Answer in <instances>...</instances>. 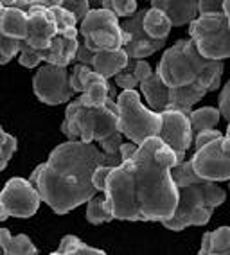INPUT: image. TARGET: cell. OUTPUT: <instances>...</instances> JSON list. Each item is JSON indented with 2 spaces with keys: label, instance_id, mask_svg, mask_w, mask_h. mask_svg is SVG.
<instances>
[{
  "label": "cell",
  "instance_id": "cell-40",
  "mask_svg": "<svg viewBox=\"0 0 230 255\" xmlns=\"http://www.w3.org/2000/svg\"><path fill=\"white\" fill-rule=\"evenodd\" d=\"M133 74L135 78H137L138 85H140V81H144L146 78H149L153 74V69L151 65L147 63V61H144V59H138V61H133Z\"/></svg>",
  "mask_w": 230,
  "mask_h": 255
},
{
  "label": "cell",
  "instance_id": "cell-5",
  "mask_svg": "<svg viewBox=\"0 0 230 255\" xmlns=\"http://www.w3.org/2000/svg\"><path fill=\"white\" fill-rule=\"evenodd\" d=\"M61 133L69 142L94 144L112 137L119 131V112L114 97H108L105 105L92 108L81 103L79 96L72 99L65 110V119L61 123Z\"/></svg>",
  "mask_w": 230,
  "mask_h": 255
},
{
  "label": "cell",
  "instance_id": "cell-28",
  "mask_svg": "<svg viewBox=\"0 0 230 255\" xmlns=\"http://www.w3.org/2000/svg\"><path fill=\"white\" fill-rule=\"evenodd\" d=\"M18 147V140L9 135V133H5L0 126V173L7 167L9 164V160L13 158L14 151Z\"/></svg>",
  "mask_w": 230,
  "mask_h": 255
},
{
  "label": "cell",
  "instance_id": "cell-42",
  "mask_svg": "<svg viewBox=\"0 0 230 255\" xmlns=\"http://www.w3.org/2000/svg\"><path fill=\"white\" fill-rule=\"evenodd\" d=\"M138 146H135L133 142H122L119 147V155H120V164L122 162H126V160L133 158L135 153H137Z\"/></svg>",
  "mask_w": 230,
  "mask_h": 255
},
{
  "label": "cell",
  "instance_id": "cell-18",
  "mask_svg": "<svg viewBox=\"0 0 230 255\" xmlns=\"http://www.w3.org/2000/svg\"><path fill=\"white\" fill-rule=\"evenodd\" d=\"M4 5V4H2ZM27 13L14 7H2L0 11V34L16 41L27 40Z\"/></svg>",
  "mask_w": 230,
  "mask_h": 255
},
{
  "label": "cell",
  "instance_id": "cell-43",
  "mask_svg": "<svg viewBox=\"0 0 230 255\" xmlns=\"http://www.w3.org/2000/svg\"><path fill=\"white\" fill-rule=\"evenodd\" d=\"M223 16L225 18L230 16V0H223Z\"/></svg>",
  "mask_w": 230,
  "mask_h": 255
},
{
  "label": "cell",
  "instance_id": "cell-17",
  "mask_svg": "<svg viewBox=\"0 0 230 255\" xmlns=\"http://www.w3.org/2000/svg\"><path fill=\"white\" fill-rule=\"evenodd\" d=\"M128 63L129 59L122 49L101 50V52H96L90 69H92V72L99 74L101 78H105L108 81V79L115 78L119 72H122L128 67Z\"/></svg>",
  "mask_w": 230,
  "mask_h": 255
},
{
  "label": "cell",
  "instance_id": "cell-45",
  "mask_svg": "<svg viewBox=\"0 0 230 255\" xmlns=\"http://www.w3.org/2000/svg\"><path fill=\"white\" fill-rule=\"evenodd\" d=\"M227 138H230V123H229V126H227V135H225Z\"/></svg>",
  "mask_w": 230,
  "mask_h": 255
},
{
  "label": "cell",
  "instance_id": "cell-38",
  "mask_svg": "<svg viewBox=\"0 0 230 255\" xmlns=\"http://www.w3.org/2000/svg\"><path fill=\"white\" fill-rule=\"evenodd\" d=\"M221 137H225V135H223L221 131H218V129H211V131L198 133V135H196V137L193 138L194 149H196V151L202 149L203 146H207V144H211V142L218 140V138H221Z\"/></svg>",
  "mask_w": 230,
  "mask_h": 255
},
{
  "label": "cell",
  "instance_id": "cell-31",
  "mask_svg": "<svg viewBox=\"0 0 230 255\" xmlns=\"http://www.w3.org/2000/svg\"><path fill=\"white\" fill-rule=\"evenodd\" d=\"M60 5L69 13H72L78 23L83 22V18L90 11V2H87V0H60Z\"/></svg>",
  "mask_w": 230,
  "mask_h": 255
},
{
  "label": "cell",
  "instance_id": "cell-6",
  "mask_svg": "<svg viewBox=\"0 0 230 255\" xmlns=\"http://www.w3.org/2000/svg\"><path fill=\"white\" fill-rule=\"evenodd\" d=\"M115 103L119 112V133L128 138V142L142 146L149 138L158 137L162 126L160 114H155L144 106L137 90L120 92Z\"/></svg>",
  "mask_w": 230,
  "mask_h": 255
},
{
  "label": "cell",
  "instance_id": "cell-7",
  "mask_svg": "<svg viewBox=\"0 0 230 255\" xmlns=\"http://www.w3.org/2000/svg\"><path fill=\"white\" fill-rule=\"evenodd\" d=\"M189 40L198 54L209 61H223L230 58V31L223 14L198 16L189 23Z\"/></svg>",
  "mask_w": 230,
  "mask_h": 255
},
{
  "label": "cell",
  "instance_id": "cell-33",
  "mask_svg": "<svg viewBox=\"0 0 230 255\" xmlns=\"http://www.w3.org/2000/svg\"><path fill=\"white\" fill-rule=\"evenodd\" d=\"M114 79H115V85H117L119 88H122V92L124 90H135V88L138 87V81L133 74V61L129 59L128 67H126L122 72L117 74Z\"/></svg>",
  "mask_w": 230,
  "mask_h": 255
},
{
  "label": "cell",
  "instance_id": "cell-11",
  "mask_svg": "<svg viewBox=\"0 0 230 255\" xmlns=\"http://www.w3.org/2000/svg\"><path fill=\"white\" fill-rule=\"evenodd\" d=\"M40 203V194L25 178H11L0 192V207L7 218H31L38 212Z\"/></svg>",
  "mask_w": 230,
  "mask_h": 255
},
{
  "label": "cell",
  "instance_id": "cell-27",
  "mask_svg": "<svg viewBox=\"0 0 230 255\" xmlns=\"http://www.w3.org/2000/svg\"><path fill=\"white\" fill-rule=\"evenodd\" d=\"M103 9H108L117 18H131L137 13V2L135 0H105L101 2Z\"/></svg>",
  "mask_w": 230,
  "mask_h": 255
},
{
  "label": "cell",
  "instance_id": "cell-10",
  "mask_svg": "<svg viewBox=\"0 0 230 255\" xmlns=\"http://www.w3.org/2000/svg\"><path fill=\"white\" fill-rule=\"evenodd\" d=\"M32 90L38 101L49 106H58L70 103L74 92L70 88L69 70L43 63L32 78Z\"/></svg>",
  "mask_w": 230,
  "mask_h": 255
},
{
  "label": "cell",
  "instance_id": "cell-47",
  "mask_svg": "<svg viewBox=\"0 0 230 255\" xmlns=\"http://www.w3.org/2000/svg\"><path fill=\"white\" fill-rule=\"evenodd\" d=\"M2 7H4V5H2V2H0V11H2Z\"/></svg>",
  "mask_w": 230,
  "mask_h": 255
},
{
  "label": "cell",
  "instance_id": "cell-24",
  "mask_svg": "<svg viewBox=\"0 0 230 255\" xmlns=\"http://www.w3.org/2000/svg\"><path fill=\"white\" fill-rule=\"evenodd\" d=\"M220 112L214 106H203V108L193 110L189 115V123H191V129H193V137H196L198 133L211 131L216 129L218 123H220Z\"/></svg>",
  "mask_w": 230,
  "mask_h": 255
},
{
  "label": "cell",
  "instance_id": "cell-32",
  "mask_svg": "<svg viewBox=\"0 0 230 255\" xmlns=\"http://www.w3.org/2000/svg\"><path fill=\"white\" fill-rule=\"evenodd\" d=\"M18 63L25 69H34L42 63V52L36 49H31L29 45H25L22 41V47H20V54H18Z\"/></svg>",
  "mask_w": 230,
  "mask_h": 255
},
{
  "label": "cell",
  "instance_id": "cell-30",
  "mask_svg": "<svg viewBox=\"0 0 230 255\" xmlns=\"http://www.w3.org/2000/svg\"><path fill=\"white\" fill-rule=\"evenodd\" d=\"M92 72L90 67L87 65H74L72 72H69V81L70 88H72L74 94H83L85 92V83H87V76Z\"/></svg>",
  "mask_w": 230,
  "mask_h": 255
},
{
  "label": "cell",
  "instance_id": "cell-2",
  "mask_svg": "<svg viewBox=\"0 0 230 255\" xmlns=\"http://www.w3.org/2000/svg\"><path fill=\"white\" fill-rule=\"evenodd\" d=\"M103 165L119 167L120 156L105 155L96 144L67 140L56 146L49 160L32 171L29 182L38 191L40 200L56 214L63 216L99 194L92 185V176Z\"/></svg>",
  "mask_w": 230,
  "mask_h": 255
},
{
  "label": "cell",
  "instance_id": "cell-19",
  "mask_svg": "<svg viewBox=\"0 0 230 255\" xmlns=\"http://www.w3.org/2000/svg\"><path fill=\"white\" fill-rule=\"evenodd\" d=\"M138 87H140V92H142L144 99L147 103V108L155 114L166 112L167 105H169V88L162 83V79L158 78V74L155 70L149 78L140 81Z\"/></svg>",
  "mask_w": 230,
  "mask_h": 255
},
{
  "label": "cell",
  "instance_id": "cell-39",
  "mask_svg": "<svg viewBox=\"0 0 230 255\" xmlns=\"http://www.w3.org/2000/svg\"><path fill=\"white\" fill-rule=\"evenodd\" d=\"M112 169H114V167H106V165H103V167H97L96 171H94L92 185L96 187V191H97V192H103V191H105L106 178H108V174H110Z\"/></svg>",
  "mask_w": 230,
  "mask_h": 255
},
{
  "label": "cell",
  "instance_id": "cell-37",
  "mask_svg": "<svg viewBox=\"0 0 230 255\" xmlns=\"http://www.w3.org/2000/svg\"><path fill=\"white\" fill-rule=\"evenodd\" d=\"M218 112L225 121L230 123V79L225 83L223 90L220 92V97H218Z\"/></svg>",
  "mask_w": 230,
  "mask_h": 255
},
{
  "label": "cell",
  "instance_id": "cell-1",
  "mask_svg": "<svg viewBox=\"0 0 230 255\" xmlns=\"http://www.w3.org/2000/svg\"><path fill=\"white\" fill-rule=\"evenodd\" d=\"M175 153L158 138L138 146L133 158L114 167L105 183V209L120 221H158L173 218L178 203L171 169Z\"/></svg>",
  "mask_w": 230,
  "mask_h": 255
},
{
  "label": "cell",
  "instance_id": "cell-25",
  "mask_svg": "<svg viewBox=\"0 0 230 255\" xmlns=\"http://www.w3.org/2000/svg\"><path fill=\"white\" fill-rule=\"evenodd\" d=\"M58 254L60 255H106L105 252L99 250V248H92V246L85 245V243L76 236H65L60 243Z\"/></svg>",
  "mask_w": 230,
  "mask_h": 255
},
{
  "label": "cell",
  "instance_id": "cell-26",
  "mask_svg": "<svg viewBox=\"0 0 230 255\" xmlns=\"http://www.w3.org/2000/svg\"><path fill=\"white\" fill-rule=\"evenodd\" d=\"M87 221L90 225H101L114 221L112 214L105 209V194H97L87 201Z\"/></svg>",
  "mask_w": 230,
  "mask_h": 255
},
{
  "label": "cell",
  "instance_id": "cell-4",
  "mask_svg": "<svg viewBox=\"0 0 230 255\" xmlns=\"http://www.w3.org/2000/svg\"><path fill=\"white\" fill-rule=\"evenodd\" d=\"M155 72L167 88L176 90L200 79L221 83L225 65L223 61H209L202 58L191 40H178L173 47L164 50Z\"/></svg>",
  "mask_w": 230,
  "mask_h": 255
},
{
  "label": "cell",
  "instance_id": "cell-3",
  "mask_svg": "<svg viewBox=\"0 0 230 255\" xmlns=\"http://www.w3.org/2000/svg\"><path fill=\"white\" fill-rule=\"evenodd\" d=\"M171 178L178 189V203L173 218L162 223L167 230L180 232L187 227H203L211 221L216 207L225 203L227 192L218 183L196 176L191 160L171 169Z\"/></svg>",
  "mask_w": 230,
  "mask_h": 255
},
{
  "label": "cell",
  "instance_id": "cell-44",
  "mask_svg": "<svg viewBox=\"0 0 230 255\" xmlns=\"http://www.w3.org/2000/svg\"><path fill=\"white\" fill-rule=\"evenodd\" d=\"M5 63H9V59L4 58V56H0V65H5Z\"/></svg>",
  "mask_w": 230,
  "mask_h": 255
},
{
  "label": "cell",
  "instance_id": "cell-8",
  "mask_svg": "<svg viewBox=\"0 0 230 255\" xmlns=\"http://www.w3.org/2000/svg\"><path fill=\"white\" fill-rule=\"evenodd\" d=\"M83 45L90 52L122 49V29L119 18L108 9H90L79 23Z\"/></svg>",
  "mask_w": 230,
  "mask_h": 255
},
{
  "label": "cell",
  "instance_id": "cell-34",
  "mask_svg": "<svg viewBox=\"0 0 230 255\" xmlns=\"http://www.w3.org/2000/svg\"><path fill=\"white\" fill-rule=\"evenodd\" d=\"M196 9H198V16L223 14V0H198Z\"/></svg>",
  "mask_w": 230,
  "mask_h": 255
},
{
  "label": "cell",
  "instance_id": "cell-9",
  "mask_svg": "<svg viewBox=\"0 0 230 255\" xmlns=\"http://www.w3.org/2000/svg\"><path fill=\"white\" fill-rule=\"evenodd\" d=\"M191 165L205 182H230V138L221 137L194 151Z\"/></svg>",
  "mask_w": 230,
  "mask_h": 255
},
{
  "label": "cell",
  "instance_id": "cell-15",
  "mask_svg": "<svg viewBox=\"0 0 230 255\" xmlns=\"http://www.w3.org/2000/svg\"><path fill=\"white\" fill-rule=\"evenodd\" d=\"M79 38L67 36V34H56L51 41V47L42 52V61L47 65H54L60 69H67L78 54Z\"/></svg>",
  "mask_w": 230,
  "mask_h": 255
},
{
  "label": "cell",
  "instance_id": "cell-41",
  "mask_svg": "<svg viewBox=\"0 0 230 255\" xmlns=\"http://www.w3.org/2000/svg\"><path fill=\"white\" fill-rule=\"evenodd\" d=\"M94 52L87 49L83 45V41H79V47H78V54H76V59H78L79 65H87V67H92V61H94Z\"/></svg>",
  "mask_w": 230,
  "mask_h": 255
},
{
  "label": "cell",
  "instance_id": "cell-14",
  "mask_svg": "<svg viewBox=\"0 0 230 255\" xmlns=\"http://www.w3.org/2000/svg\"><path fill=\"white\" fill-rule=\"evenodd\" d=\"M142 18L144 11H137L131 18L120 23V29H122V50L131 61H138V59H144L147 56H153L166 45V41H155L151 38H147V34L142 29Z\"/></svg>",
  "mask_w": 230,
  "mask_h": 255
},
{
  "label": "cell",
  "instance_id": "cell-29",
  "mask_svg": "<svg viewBox=\"0 0 230 255\" xmlns=\"http://www.w3.org/2000/svg\"><path fill=\"white\" fill-rule=\"evenodd\" d=\"M51 13H52V16H54L58 34L67 31V29H72L78 25V22H76V18H74V14L69 13L67 9H63V7L60 5V0H58V4H56L54 7H51Z\"/></svg>",
  "mask_w": 230,
  "mask_h": 255
},
{
  "label": "cell",
  "instance_id": "cell-12",
  "mask_svg": "<svg viewBox=\"0 0 230 255\" xmlns=\"http://www.w3.org/2000/svg\"><path fill=\"white\" fill-rule=\"evenodd\" d=\"M58 4V0H32V5L27 13V40L23 41L25 45L36 50H45L51 47L52 38L58 34L54 16L51 13V7Z\"/></svg>",
  "mask_w": 230,
  "mask_h": 255
},
{
  "label": "cell",
  "instance_id": "cell-16",
  "mask_svg": "<svg viewBox=\"0 0 230 255\" xmlns=\"http://www.w3.org/2000/svg\"><path fill=\"white\" fill-rule=\"evenodd\" d=\"M151 7L166 14L173 27H182L198 18L196 0H153Z\"/></svg>",
  "mask_w": 230,
  "mask_h": 255
},
{
  "label": "cell",
  "instance_id": "cell-20",
  "mask_svg": "<svg viewBox=\"0 0 230 255\" xmlns=\"http://www.w3.org/2000/svg\"><path fill=\"white\" fill-rule=\"evenodd\" d=\"M112 96H114V87H110V83L105 78H101L99 74L90 72L87 76V83H85V92L79 96V99L83 105L99 108Z\"/></svg>",
  "mask_w": 230,
  "mask_h": 255
},
{
  "label": "cell",
  "instance_id": "cell-48",
  "mask_svg": "<svg viewBox=\"0 0 230 255\" xmlns=\"http://www.w3.org/2000/svg\"><path fill=\"white\" fill-rule=\"evenodd\" d=\"M209 255H216V254H209Z\"/></svg>",
  "mask_w": 230,
  "mask_h": 255
},
{
  "label": "cell",
  "instance_id": "cell-13",
  "mask_svg": "<svg viewBox=\"0 0 230 255\" xmlns=\"http://www.w3.org/2000/svg\"><path fill=\"white\" fill-rule=\"evenodd\" d=\"M162 126L158 133V140L166 144L176 156V165L185 162V153L193 144V129L189 123V115L176 112V110H166L160 114Z\"/></svg>",
  "mask_w": 230,
  "mask_h": 255
},
{
  "label": "cell",
  "instance_id": "cell-23",
  "mask_svg": "<svg viewBox=\"0 0 230 255\" xmlns=\"http://www.w3.org/2000/svg\"><path fill=\"white\" fill-rule=\"evenodd\" d=\"M230 255V227H220L214 232H205L202 237L198 255Z\"/></svg>",
  "mask_w": 230,
  "mask_h": 255
},
{
  "label": "cell",
  "instance_id": "cell-21",
  "mask_svg": "<svg viewBox=\"0 0 230 255\" xmlns=\"http://www.w3.org/2000/svg\"><path fill=\"white\" fill-rule=\"evenodd\" d=\"M0 255H40L29 236H11L7 228H0Z\"/></svg>",
  "mask_w": 230,
  "mask_h": 255
},
{
  "label": "cell",
  "instance_id": "cell-46",
  "mask_svg": "<svg viewBox=\"0 0 230 255\" xmlns=\"http://www.w3.org/2000/svg\"><path fill=\"white\" fill-rule=\"evenodd\" d=\"M227 23H229V31H230V16L227 18Z\"/></svg>",
  "mask_w": 230,
  "mask_h": 255
},
{
  "label": "cell",
  "instance_id": "cell-36",
  "mask_svg": "<svg viewBox=\"0 0 230 255\" xmlns=\"http://www.w3.org/2000/svg\"><path fill=\"white\" fill-rule=\"evenodd\" d=\"M20 47H22V41L11 40V38H5L0 34V56H4L11 61L14 56H18Z\"/></svg>",
  "mask_w": 230,
  "mask_h": 255
},
{
  "label": "cell",
  "instance_id": "cell-35",
  "mask_svg": "<svg viewBox=\"0 0 230 255\" xmlns=\"http://www.w3.org/2000/svg\"><path fill=\"white\" fill-rule=\"evenodd\" d=\"M122 142H124V137L117 131V133H114L112 137H108V138H105V140L99 142V149H101L103 153H105V155H108V156H120L119 155V147H120V144H122Z\"/></svg>",
  "mask_w": 230,
  "mask_h": 255
},
{
  "label": "cell",
  "instance_id": "cell-22",
  "mask_svg": "<svg viewBox=\"0 0 230 255\" xmlns=\"http://www.w3.org/2000/svg\"><path fill=\"white\" fill-rule=\"evenodd\" d=\"M142 29L147 34V38H151L155 41H166L173 25H171V22L162 11L149 7V9L144 11Z\"/></svg>",
  "mask_w": 230,
  "mask_h": 255
}]
</instances>
